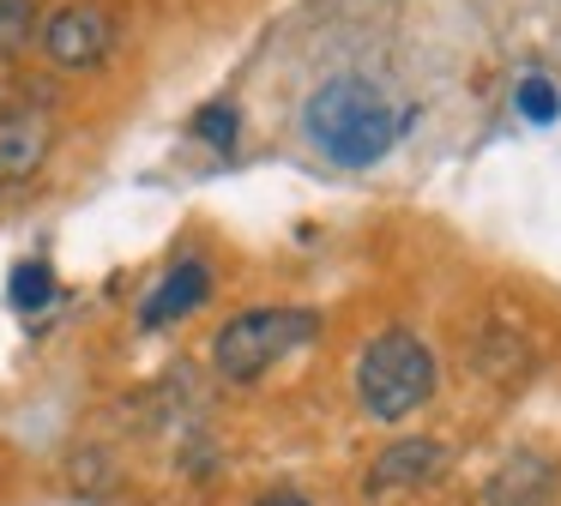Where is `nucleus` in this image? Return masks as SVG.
I'll return each instance as SVG.
<instances>
[{"mask_svg": "<svg viewBox=\"0 0 561 506\" xmlns=\"http://www.w3.org/2000/svg\"><path fill=\"white\" fill-rule=\"evenodd\" d=\"M416 108L368 72H332L302 103V139L332 169H368L411 133Z\"/></svg>", "mask_w": 561, "mask_h": 506, "instance_id": "f257e3e1", "label": "nucleus"}, {"mask_svg": "<svg viewBox=\"0 0 561 506\" xmlns=\"http://www.w3.org/2000/svg\"><path fill=\"white\" fill-rule=\"evenodd\" d=\"M435 349L416 332H380L356 361V398L375 422H404L411 410H423L435 398Z\"/></svg>", "mask_w": 561, "mask_h": 506, "instance_id": "f03ea898", "label": "nucleus"}, {"mask_svg": "<svg viewBox=\"0 0 561 506\" xmlns=\"http://www.w3.org/2000/svg\"><path fill=\"white\" fill-rule=\"evenodd\" d=\"M308 337H320L314 308H248L211 337V361H218L224 380H260L272 361L302 349Z\"/></svg>", "mask_w": 561, "mask_h": 506, "instance_id": "7ed1b4c3", "label": "nucleus"}, {"mask_svg": "<svg viewBox=\"0 0 561 506\" xmlns=\"http://www.w3.org/2000/svg\"><path fill=\"white\" fill-rule=\"evenodd\" d=\"M115 48V24L103 7H61L49 24H43V55L67 72H85V67H103V55Z\"/></svg>", "mask_w": 561, "mask_h": 506, "instance_id": "20e7f679", "label": "nucleus"}, {"mask_svg": "<svg viewBox=\"0 0 561 506\" xmlns=\"http://www.w3.org/2000/svg\"><path fill=\"white\" fill-rule=\"evenodd\" d=\"M206 296H211V265L206 260H182V265H170V272L158 277V289H151L146 308H139V325L158 332V325H170V320H187Z\"/></svg>", "mask_w": 561, "mask_h": 506, "instance_id": "39448f33", "label": "nucleus"}, {"mask_svg": "<svg viewBox=\"0 0 561 506\" xmlns=\"http://www.w3.org/2000/svg\"><path fill=\"white\" fill-rule=\"evenodd\" d=\"M556 464L543 452H513L507 464L489 476L483 506H556Z\"/></svg>", "mask_w": 561, "mask_h": 506, "instance_id": "423d86ee", "label": "nucleus"}, {"mask_svg": "<svg viewBox=\"0 0 561 506\" xmlns=\"http://www.w3.org/2000/svg\"><path fill=\"white\" fill-rule=\"evenodd\" d=\"M440 464H447V452H440L435 440H399V446H387V452L375 458L368 488H411V482H428Z\"/></svg>", "mask_w": 561, "mask_h": 506, "instance_id": "0eeeda50", "label": "nucleus"}, {"mask_svg": "<svg viewBox=\"0 0 561 506\" xmlns=\"http://www.w3.org/2000/svg\"><path fill=\"white\" fill-rule=\"evenodd\" d=\"M7 296H13L19 313L49 308V301H55V272H49V260H19L13 277H7Z\"/></svg>", "mask_w": 561, "mask_h": 506, "instance_id": "6e6552de", "label": "nucleus"}, {"mask_svg": "<svg viewBox=\"0 0 561 506\" xmlns=\"http://www.w3.org/2000/svg\"><path fill=\"white\" fill-rule=\"evenodd\" d=\"M513 108H519L531 127H549V120L561 115V84L543 79V72H525V79L513 84Z\"/></svg>", "mask_w": 561, "mask_h": 506, "instance_id": "1a4fd4ad", "label": "nucleus"}, {"mask_svg": "<svg viewBox=\"0 0 561 506\" xmlns=\"http://www.w3.org/2000/svg\"><path fill=\"white\" fill-rule=\"evenodd\" d=\"M43 139H49L43 127H13L7 133V139H0V181L31 175V169L43 163Z\"/></svg>", "mask_w": 561, "mask_h": 506, "instance_id": "9d476101", "label": "nucleus"}, {"mask_svg": "<svg viewBox=\"0 0 561 506\" xmlns=\"http://www.w3.org/2000/svg\"><path fill=\"white\" fill-rule=\"evenodd\" d=\"M236 133H242V115H236V103H206V108L194 115V139L218 145V151H230Z\"/></svg>", "mask_w": 561, "mask_h": 506, "instance_id": "9b49d317", "label": "nucleus"}, {"mask_svg": "<svg viewBox=\"0 0 561 506\" xmlns=\"http://www.w3.org/2000/svg\"><path fill=\"white\" fill-rule=\"evenodd\" d=\"M31 19H37V7H31V0H0V55H13V48H25Z\"/></svg>", "mask_w": 561, "mask_h": 506, "instance_id": "f8f14e48", "label": "nucleus"}, {"mask_svg": "<svg viewBox=\"0 0 561 506\" xmlns=\"http://www.w3.org/2000/svg\"><path fill=\"white\" fill-rule=\"evenodd\" d=\"M254 506H308V501H302L296 488H272V494H260Z\"/></svg>", "mask_w": 561, "mask_h": 506, "instance_id": "ddd939ff", "label": "nucleus"}]
</instances>
